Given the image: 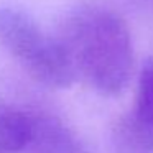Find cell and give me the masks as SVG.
Returning <instances> with one entry per match:
<instances>
[{
    "instance_id": "obj_4",
    "label": "cell",
    "mask_w": 153,
    "mask_h": 153,
    "mask_svg": "<svg viewBox=\"0 0 153 153\" xmlns=\"http://www.w3.org/2000/svg\"><path fill=\"white\" fill-rule=\"evenodd\" d=\"M35 117L0 99V153H22L33 137Z\"/></svg>"
},
{
    "instance_id": "obj_2",
    "label": "cell",
    "mask_w": 153,
    "mask_h": 153,
    "mask_svg": "<svg viewBox=\"0 0 153 153\" xmlns=\"http://www.w3.org/2000/svg\"><path fill=\"white\" fill-rule=\"evenodd\" d=\"M0 45L31 79L45 87L68 89L76 81L61 41L50 36L25 12L0 10Z\"/></svg>"
},
{
    "instance_id": "obj_3",
    "label": "cell",
    "mask_w": 153,
    "mask_h": 153,
    "mask_svg": "<svg viewBox=\"0 0 153 153\" xmlns=\"http://www.w3.org/2000/svg\"><path fill=\"white\" fill-rule=\"evenodd\" d=\"M117 133L123 153H153V58L145 59L140 68L132 109Z\"/></svg>"
},
{
    "instance_id": "obj_1",
    "label": "cell",
    "mask_w": 153,
    "mask_h": 153,
    "mask_svg": "<svg viewBox=\"0 0 153 153\" xmlns=\"http://www.w3.org/2000/svg\"><path fill=\"white\" fill-rule=\"evenodd\" d=\"M79 79L100 96H119L133 73V41L125 18L104 7L73 13L58 36Z\"/></svg>"
},
{
    "instance_id": "obj_5",
    "label": "cell",
    "mask_w": 153,
    "mask_h": 153,
    "mask_svg": "<svg viewBox=\"0 0 153 153\" xmlns=\"http://www.w3.org/2000/svg\"><path fill=\"white\" fill-rule=\"evenodd\" d=\"M27 150L31 153H81L68 128L50 117H35L33 137Z\"/></svg>"
}]
</instances>
